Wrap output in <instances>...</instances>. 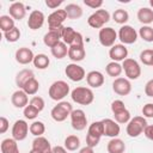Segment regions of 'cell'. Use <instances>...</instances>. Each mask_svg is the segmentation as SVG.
Here are the masks:
<instances>
[{"label": "cell", "instance_id": "6da1fadb", "mask_svg": "<svg viewBox=\"0 0 153 153\" xmlns=\"http://www.w3.org/2000/svg\"><path fill=\"white\" fill-rule=\"evenodd\" d=\"M71 97L74 103L80 105H90L94 100L93 91L90 87H85V86H78L74 90H72Z\"/></svg>", "mask_w": 153, "mask_h": 153}, {"label": "cell", "instance_id": "7a4b0ae2", "mask_svg": "<svg viewBox=\"0 0 153 153\" xmlns=\"http://www.w3.org/2000/svg\"><path fill=\"white\" fill-rule=\"evenodd\" d=\"M71 92V88H69V85L63 81V80H56L54 81L49 90H48V94L49 97L53 99V100H56V102H61L65 97H67Z\"/></svg>", "mask_w": 153, "mask_h": 153}, {"label": "cell", "instance_id": "3957f363", "mask_svg": "<svg viewBox=\"0 0 153 153\" xmlns=\"http://www.w3.org/2000/svg\"><path fill=\"white\" fill-rule=\"evenodd\" d=\"M147 126L148 123L143 116H135L128 122L126 131L130 137H137L145 131Z\"/></svg>", "mask_w": 153, "mask_h": 153}, {"label": "cell", "instance_id": "277c9868", "mask_svg": "<svg viewBox=\"0 0 153 153\" xmlns=\"http://www.w3.org/2000/svg\"><path fill=\"white\" fill-rule=\"evenodd\" d=\"M73 111V108H72V104L68 103V102H65V100H61L50 111V115H51V118L56 122H63L68 116H71Z\"/></svg>", "mask_w": 153, "mask_h": 153}, {"label": "cell", "instance_id": "5b68a950", "mask_svg": "<svg viewBox=\"0 0 153 153\" xmlns=\"http://www.w3.org/2000/svg\"><path fill=\"white\" fill-rule=\"evenodd\" d=\"M110 20V13L106 10L99 8L87 18V24L93 29H103Z\"/></svg>", "mask_w": 153, "mask_h": 153}, {"label": "cell", "instance_id": "8992f818", "mask_svg": "<svg viewBox=\"0 0 153 153\" xmlns=\"http://www.w3.org/2000/svg\"><path fill=\"white\" fill-rule=\"evenodd\" d=\"M122 68L124 71L127 79H129V80H136L141 75V67H140L139 62L134 59L127 57L122 62Z\"/></svg>", "mask_w": 153, "mask_h": 153}, {"label": "cell", "instance_id": "52a82bcc", "mask_svg": "<svg viewBox=\"0 0 153 153\" xmlns=\"http://www.w3.org/2000/svg\"><path fill=\"white\" fill-rule=\"evenodd\" d=\"M61 37H62V42L66 43L68 47L74 45V44H84L82 35L80 32L75 31L71 26H63Z\"/></svg>", "mask_w": 153, "mask_h": 153}, {"label": "cell", "instance_id": "ba28073f", "mask_svg": "<svg viewBox=\"0 0 153 153\" xmlns=\"http://www.w3.org/2000/svg\"><path fill=\"white\" fill-rule=\"evenodd\" d=\"M117 38H118L117 32L115 31V29H112L110 26L103 27L99 30L98 39H99V43L105 48H111L112 45H115V41Z\"/></svg>", "mask_w": 153, "mask_h": 153}, {"label": "cell", "instance_id": "9c48e42d", "mask_svg": "<svg viewBox=\"0 0 153 153\" xmlns=\"http://www.w3.org/2000/svg\"><path fill=\"white\" fill-rule=\"evenodd\" d=\"M137 32L136 30L130 25H122L118 30V39L122 42V44H133L137 39Z\"/></svg>", "mask_w": 153, "mask_h": 153}, {"label": "cell", "instance_id": "30bf717a", "mask_svg": "<svg viewBox=\"0 0 153 153\" xmlns=\"http://www.w3.org/2000/svg\"><path fill=\"white\" fill-rule=\"evenodd\" d=\"M67 19V14L65 8L55 10L53 13L48 16V26L49 30H57L63 26V22Z\"/></svg>", "mask_w": 153, "mask_h": 153}, {"label": "cell", "instance_id": "8fae6325", "mask_svg": "<svg viewBox=\"0 0 153 153\" xmlns=\"http://www.w3.org/2000/svg\"><path fill=\"white\" fill-rule=\"evenodd\" d=\"M71 123H72V128L74 130H78V131H81L86 128L87 126V117H86V114L84 110L81 109H75L72 111L71 114Z\"/></svg>", "mask_w": 153, "mask_h": 153}, {"label": "cell", "instance_id": "7c38bea8", "mask_svg": "<svg viewBox=\"0 0 153 153\" xmlns=\"http://www.w3.org/2000/svg\"><path fill=\"white\" fill-rule=\"evenodd\" d=\"M65 74H66V76H67L69 80H72V81H74V82L81 81V80L86 76L85 69H84L81 66H79L78 63H74V62H72V63H69V65L66 66V68H65Z\"/></svg>", "mask_w": 153, "mask_h": 153}, {"label": "cell", "instance_id": "4fadbf2b", "mask_svg": "<svg viewBox=\"0 0 153 153\" xmlns=\"http://www.w3.org/2000/svg\"><path fill=\"white\" fill-rule=\"evenodd\" d=\"M30 131V126L24 120H17L12 127V137L16 141H23L26 139Z\"/></svg>", "mask_w": 153, "mask_h": 153}, {"label": "cell", "instance_id": "5bb4252c", "mask_svg": "<svg viewBox=\"0 0 153 153\" xmlns=\"http://www.w3.org/2000/svg\"><path fill=\"white\" fill-rule=\"evenodd\" d=\"M112 90L118 96H128L131 92V84L127 78H116L112 82Z\"/></svg>", "mask_w": 153, "mask_h": 153}, {"label": "cell", "instance_id": "9a60e30c", "mask_svg": "<svg viewBox=\"0 0 153 153\" xmlns=\"http://www.w3.org/2000/svg\"><path fill=\"white\" fill-rule=\"evenodd\" d=\"M44 20H45V17H44V13L42 11H38V10H33L30 16H29V19H27V26L29 29L31 30H38L43 26L44 24Z\"/></svg>", "mask_w": 153, "mask_h": 153}, {"label": "cell", "instance_id": "2e32d148", "mask_svg": "<svg viewBox=\"0 0 153 153\" xmlns=\"http://www.w3.org/2000/svg\"><path fill=\"white\" fill-rule=\"evenodd\" d=\"M14 57H16V61L20 65H29L31 62H33V59H35V55L32 53V50L27 47H22V48H18L16 50V54H14Z\"/></svg>", "mask_w": 153, "mask_h": 153}, {"label": "cell", "instance_id": "e0dca14e", "mask_svg": "<svg viewBox=\"0 0 153 153\" xmlns=\"http://www.w3.org/2000/svg\"><path fill=\"white\" fill-rule=\"evenodd\" d=\"M109 56L112 61L115 62H120V61H124L128 56V49L124 44H115L110 48L109 50Z\"/></svg>", "mask_w": 153, "mask_h": 153}, {"label": "cell", "instance_id": "ac0fdd59", "mask_svg": "<svg viewBox=\"0 0 153 153\" xmlns=\"http://www.w3.org/2000/svg\"><path fill=\"white\" fill-rule=\"evenodd\" d=\"M62 29H63V26L60 27V29H57V30H49L44 35V37H43V43L47 47H49L50 49L54 48L55 45H57L61 42V39H62V37H61Z\"/></svg>", "mask_w": 153, "mask_h": 153}, {"label": "cell", "instance_id": "d6986e66", "mask_svg": "<svg viewBox=\"0 0 153 153\" xmlns=\"http://www.w3.org/2000/svg\"><path fill=\"white\" fill-rule=\"evenodd\" d=\"M103 126H104V136H109V137H117L120 135L121 128L120 124L111 118H104L102 120Z\"/></svg>", "mask_w": 153, "mask_h": 153}, {"label": "cell", "instance_id": "ffe728a7", "mask_svg": "<svg viewBox=\"0 0 153 153\" xmlns=\"http://www.w3.org/2000/svg\"><path fill=\"white\" fill-rule=\"evenodd\" d=\"M31 149L35 151L36 153H51L53 152V147H51L50 142L44 136L35 137V140L32 141Z\"/></svg>", "mask_w": 153, "mask_h": 153}, {"label": "cell", "instance_id": "44dd1931", "mask_svg": "<svg viewBox=\"0 0 153 153\" xmlns=\"http://www.w3.org/2000/svg\"><path fill=\"white\" fill-rule=\"evenodd\" d=\"M85 56H86V50L84 44H74L68 47V59L72 60L74 63L82 61Z\"/></svg>", "mask_w": 153, "mask_h": 153}, {"label": "cell", "instance_id": "7402d4cb", "mask_svg": "<svg viewBox=\"0 0 153 153\" xmlns=\"http://www.w3.org/2000/svg\"><path fill=\"white\" fill-rule=\"evenodd\" d=\"M11 103L14 108H18V109H24L25 106L29 105V98H27V94L23 91V90H17L12 93L11 96Z\"/></svg>", "mask_w": 153, "mask_h": 153}, {"label": "cell", "instance_id": "603a6c76", "mask_svg": "<svg viewBox=\"0 0 153 153\" xmlns=\"http://www.w3.org/2000/svg\"><path fill=\"white\" fill-rule=\"evenodd\" d=\"M8 16H11L14 20H22L25 18L26 16V7L23 2H19V1H16V2H12L8 7Z\"/></svg>", "mask_w": 153, "mask_h": 153}, {"label": "cell", "instance_id": "cb8c5ba5", "mask_svg": "<svg viewBox=\"0 0 153 153\" xmlns=\"http://www.w3.org/2000/svg\"><path fill=\"white\" fill-rule=\"evenodd\" d=\"M105 79L102 72L99 71H91L86 74V82L88 86L93 87V88H98L100 86H103Z\"/></svg>", "mask_w": 153, "mask_h": 153}, {"label": "cell", "instance_id": "d4e9b609", "mask_svg": "<svg viewBox=\"0 0 153 153\" xmlns=\"http://www.w3.org/2000/svg\"><path fill=\"white\" fill-rule=\"evenodd\" d=\"M32 78H35V74H33V72L31 71V69H22V71H19L18 73H17V75H16V85L22 90L23 88V86L30 80V79H32Z\"/></svg>", "mask_w": 153, "mask_h": 153}, {"label": "cell", "instance_id": "484cf974", "mask_svg": "<svg viewBox=\"0 0 153 153\" xmlns=\"http://www.w3.org/2000/svg\"><path fill=\"white\" fill-rule=\"evenodd\" d=\"M106 149H108V153H124L126 143L123 142V140H121L118 137H112L108 142Z\"/></svg>", "mask_w": 153, "mask_h": 153}, {"label": "cell", "instance_id": "4316f807", "mask_svg": "<svg viewBox=\"0 0 153 153\" xmlns=\"http://www.w3.org/2000/svg\"><path fill=\"white\" fill-rule=\"evenodd\" d=\"M18 141H16L13 137H7L1 141L0 148H1V153H19V148H18Z\"/></svg>", "mask_w": 153, "mask_h": 153}, {"label": "cell", "instance_id": "83f0119b", "mask_svg": "<svg viewBox=\"0 0 153 153\" xmlns=\"http://www.w3.org/2000/svg\"><path fill=\"white\" fill-rule=\"evenodd\" d=\"M87 135L96 137V139H100L104 135V126L102 121H94L88 126L87 129Z\"/></svg>", "mask_w": 153, "mask_h": 153}, {"label": "cell", "instance_id": "f1b7e54d", "mask_svg": "<svg viewBox=\"0 0 153 153\" xmlns=\"http://www.w3.org/2000/svg\"><path fill=\"white\" fill-rule=\"evenodd\" d=\"M137 19L143 25H149L153 23V10L149 7H141L137 11Z\"/></svg>", "mask_w": 153, "mask_h": 153}, {"label": "cell", "instance_id": "f546056e", "mask_svg": "<svg viewBox=\"0 0 153 153\" xmlns=\"http://www.w3.org/2000/svg\"><path fill=\"white\" fill-rule=\"evenodd\" d=\"M68 19H78L82 16V8L78 4H68L65 7Z\"/></svg>", "mask_w": 153, "mask_h": 153}, {"label": "cell", "instance_id": "4dcf8cb0", "mask_svg": "<svg viewBox=\"0 0 153 153\" xmlns=\"http://www.w3.org/2000/svg\"><path fill=\"white\" fill-rule=\"evenodd\" d=\"M123 68H122V65H120V62H115V61H111L106 65L105 67V72L109 76H112V78H120L121 73H122Z\"/></svg>", "mask_w": 153, "mask_h": 153}, {"label": "cell", "instance_id": "1f68e13d", "mask_svg": "<svg viewBox=\"0 0 153 153\" xmlns=\"http://www.w3.org/2000/svg\"><path fill=\"white\" fill-rule=\"evenodd\" d=\"M50 51H51V55L57 60H61V59L68 56V48H67V44L63 42H60L57 45L51 48Z\"/></svg>", "mask_w": 153, "mask_h": 153}, {"label": "cell", "instance_id": "d6a6232c", "mask_svg": "<svg viewBox=\"0 0 153 153\" xmlns=\"http://www.w3.org/2000/svg\"><path fill=\"white\" fill-rule=\"evenodd\" d=\"M32 63L37 69H45L50 65V59L45 54H37V55H35Z\"/></svg>", "mask_w": 153, "mask_h": 153}, {"label": "cell", "instance_id": "836d02e7", "mask_svg": "<svg viewBox=\"0 0 153 153\" xmlns=\"http://www.w3.org/2000/svg\"><path fill=\"white\" fill-rule=\"evenodd\" d=\"M22 90H23L27 96H35V94L38 92V90H39V82L37 81L36 78H32V79H30V80L23 86Z\"/></svg>", "mask_w": 153, "mask_h": 153}, {"label": "cell", "instance_id": "e575fe53", "mask_svg": "<svg viewBox=\"0 0 153 153\" xmlns=\"http://www.w3.org/2000/svg\"><path fill=\"white\" fill-rule=\"evenodd\" d=\"M112 19L115 20V23L121 24V25H126V23L129 20V13L123 10V8H118L115 10V12L112 13Z\"/></svg>", "mask_w": 153, "mask_h": 153}, {"label": "cell", "instance_id": "d590c367", "mask_svg": "<svg viewBox=\"0 0 153 153\" xmlns=\"http://www.w3.org/2000/svg\"><path fill=\"white\" fill-rule=\"evenodd\" d=\"M14 26V19L11 17V16H7V14H4L0 17V29L1 31L5 33L10 30H12Z\"/></svg>", "mask_w": 153, "mask_h": 153}, {"label": "cell", "instance_id": "8d00e7d4", "mask_svg": "<svg viewBox=\"0 0 153 153\" xmlns=\"http://www.w3.org/2000/svg\"><path fill=\"white\" fill-rule=\"evenodd\" d=\"M65 147L67 151H76L80 147V139L76 135H68L65 139Z\"/></svg>", "mask_w": 153, "mask_h": 153}, {"label": "cell", "instance_id": "74e56055", "mask_svg": "<svg viewBox=\"0 0 153 153\" xmlns=\"http://www.w3.org/2000/svg\"><path fill=\"white\" fill-rule=\"evenodd\" d=\"M45 131V124L42 121H33L30 124V133L33 136H42Z\"/></svg>", "mask_w": 153, "mask_h": 153}, {"label": "cell", "instance_id": "f35d334b", "mask_svg": "<svg viewBox=\"0 0 153 153\" xmlns=\"http://www.w3.org/2000/svg\"><path fill=\"white\" fill-rule=\"evenodd\" d=\"M139 36L145 41V42H153V27L149 26V25H143L140 27L139 30Z\"/></svg>", "mask_w": 153, "mask_h": 153}, {"label": "cell", "instance_id": "ab89813d", "mask_svg": "<svg viewBox=\"0 0 153 153\" xmlns=\"http://www.w3.org/2000/svg\"><path fill=\"white\" fill-rule=\"evenodd\" d=\"M140 61L146 66H152L153 63V49H145L140 53Z\"/></svg>", "mask_w": 153, "mask_h": 153}, {"label": "cell", "instance_id": "60d3db41", "mask_svg": "<svg viewBox=\"0 0 153 153\" xmlns=\"http://www.w3.org/2000/svg\"><path fill=\"white\" fill-rule=\"evenodd\" d=\"M4 36H5V38H6L7 42H10V43H14V42H17V41L20 38V30L16 26V27H13L12 30L5 32Z\"/></svg>", "mask_w": 153, "mask_h": 153}, {"label": "cell", "instance_id": "b9f144b4", "mask_svg": "<svg viewBox=\"0 0 153 153\" xmlns=\"http://www.w3.org/2000/svg\"><path fill=\"white\" fill-rule=\"evenodd\" d=\"M114 117H115V121H116L118 124L128 123V122L131 120V117H130V112H129L128 109H126L124 111H122V112H120V114H117V115H114Z\"/></svg>", "mask_w": 153, "mask_h": 153}, {"label": "cell", "instance_id": "7bdbcfd3", "mask_svg": "<svg viewBox=\"0 0 153 153\" xmlns=\"http://www.w3.org/2000/svg\"><path fill=\"white\" fill-rule=\"evenodd\" d=\"M23 114H24V117H25L26 120H35V118L38 116L39 111H38L36 108H33L32 105H30V104H29L27 106H25V108H24Z\"/></svg>", "mask_w": 153, "mask_h": 153}, {"label": "cell", "instance_id": "ee69618b", "mask_svg": "<svg viewBox=\"0 0 153 153\" xmlns=\"http://www.w3.org/2000/svg\"><path fill=\"white\" fill-rule=\"evenodd\" d=\"M30 105H32L33 108H36L39 112L44 109V105H45V103H44V99L42 98V97H39V96H33L31 99H30V103H29Z\"/></svg>", "mask_w": 153, "mask_h": 153}, {"label": "cell", "instance_id": "f6af8a7d", "mask_svg": "<svg viewBox=\"0 0 153 153\" xmlns=\"http://www.w3.org/2000/svg\"><path fill=\"white\" fill-rule=\"evenodd\" d=\"M126 109H127V108H126L124 103H123L121 99H116V100H114V102L111 103V111H112L114 115H117V114L124 111Z\"/></svg>", "mask_w": 153, "mask_h": 153}, {"label": "cell", "instance_id": "bcb514c9", "mask_svg": "<svg viewBox=\"0 0 153 153\" xmlns=\"http://www.w3.org/2000/svg\"><path fill=\"white\" fill-rule=\"evenodd\" d=\"M142 115L147 118H153V103H147L142 106Z\"/></svg>", "mask_w": 153, "mask_h": 153}, {"label": "cell", "instance_id": "7dc6e473", "mask_svg": "<svg viewBox=\"0 0 153 153\" xmlns=\"http://www.w3.org/2000/svg\"><path fill=\"white\" fill-rule=\"evenodd\" d=\"M84 4L87 7H91V8H94V10H99L103 6L102 0H84Z\"/></svg>", "mask_w": 153, "mask_h": 153}, {"label": "cell", "instance_id": "c3c4849f", "mask_svg": "<svg viewBox=\"0 0 153 153\" xmlns=\"http://www.w3.org/2000/svg\"><path fill=\"white\" fill-rule=\"evenodd\" d=\"M10 128V122L6 117L1 116L0 117V134H5Z\"/></svg>", "mask_w": 153, "mask_h": 153}, {"label": "cell", "instance_id": "681fc988", "mask_svg": "<svg viewBox=\"0 0 153 153\" xmlns=\"http://www.w3.org/2000/svg\"><path fill=\"white\" fill-rule=\"evenodd\" d=\"M145 93L147 97H152L153 98V79L148 80L145 85Z\"/></svg>", "mask_w": 153, "mask_h": 153}, {"label": "cell", "instance_id": "f907efd6", "mask_svg": "<svg viewBox=\"0 0 153 153\" xmlns=\"http://www.w3.org/2000/svg\"><path fill=\"white\" fill-rule=\"evenodd\" d=\"M62 2H63L62 0H45L47 7H49V8H51V10H55V8H57L59 6H61Z\"/></svg>", "mask_w": 153, "mask_h": 153}, {"label": "cell", "instance_id": "816d5d0a", "mask_svg": "<svg viewBox=\"0 0 153 153\" xmlns=\"http://www.w3.org/2000/svg\"><path fill=\"white\" fill-rule=\"evenodd\" d=\"M143 134H145V136H146L147 139H149V140L153 141V124H148V126L146 127Z\"/></svg>", "mask_w": 153, "mask_h": 153}, {"label": "cell", "instance_id": "f5cc1de1", "mask_svg": "<svg viewBox=\"0 0 153 153\" xmlns=\"http://www.w3.org/2000/svg\"><path fill=\"white\" fill-rule=\"evenodd\" d=\"M51 153H67V149L63 146H55V147H53Z\"/></svg>", "mask_w": 153, "mask_h": 153}, {"label": "cell", "instance_id": "db71d44e", "mask_svg": "<svg viewBox=\"0 0 153 153\" xmlns=\"http://www.w3.org/2000/svg\"><path fill=\"white\" fill-rule=\"evenodd\" d=\"M79 153H94V151H93V148H92V147H88V146H85V147H82V148H80V151H79Z\"/></svg>", "mask_w": 153, "mask_h": 153}, {"label": "cell", "instance_id": "11a10c76", "mask_svg": "<svg viewBox=\"0 0 153 153\" xmlns=\"http://www.w3.org/2000/svg\"><path fill=\"white\" fill-rule=\"evenodd\" d=\"M149 6L153 8V0H149Z\"/></svg>", "mask_w": 153, "mask_h": 153}, {"label": "cell", "instance_id": "9f6ffc18", "mask_svg": "<svg viewBox=\"0 0 153 153\" xmlns=\"http://www.w3.org/2000/svg\"><path fill=\"white\" fill-rule=\"evenodd\" d=\"M29 153H36V152H35V151H32V149H31V151H30V152H29Z\"/></svg>", "mask_w": 153, "mask_h": 153}, {"label": "cell", "instance_id": "6f0895ef", "mask_svg": "<svg viewBox=\"0 0 153 153\" xmlns=\"http://www.w3.org/2000/svg\"><path fill=\"white\" fill-rule=\"evenodd\" d=\"M152 67H153V63H152Z\"/></svg>", "mask_w": 153, "mask_h": 153}]
</instances>
